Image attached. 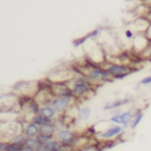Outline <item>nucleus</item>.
Segmentation results:
<instances>
[{
	"instance_id": "aec40b11",
	"label": "nucleus",
	"mask_w": 151,
	"mask_h": 151,
	"mask_svg": "<svg viewBox=\"0 0 151 151\" xmlns=\"http://www.w3.org/2000/svg\"><path fill=\"white\" fill-rule=\"evenodd\" d=\"M26 138L27 137L25 136V134H23V132H20V134H16V136H14L13 138L9 140V142H13V143H17V144H21V145H24V142H25Z\"/></svg>"
},
{
	"instance_id": "20e7f679",
	"label": "nucleus",
	"mask_w": 151,
	"mask_h": 151,
	"mask_svg": "<svg viewBox=\"0 0 151 151\" xmlns=\"http://www.w3.org/2000/svg\"><path fill=\"white\" fill-rule=\"evenodd\" d=\"M76 68L57 67L49 75L48 80L51 83H67L75 77Z\"/></svg>"
},
{
	"instance_id": "1a4fd4ad",
	"label": "nucleus",
	"mask_w": 151,
	"mask_h": 151,
	"mask_svg": "<svg viewBox=\"0 0 151 151\" xmlns=\"http://www.w3.org/2000/svg\"><path fill=\"white\" fill-rule=\"evenodd\" d=\"M22 132L27 138L37 137L40 134V127L32 121H22Z\"/></svg>"
},
{
	"instance_id": "cd10ccee",
	"label": "nucleus",
	"mask_w": 151,
	"mask_h": 151,
	"mask_svg": "<svg viewBox=\"0 0 151 151\" xmlns=\"http://www.w3.org/2000/svg\"><path fill=\"white\" fill-rule=\"evenodd\" d=\"M66 151H79V149L77 148V147H73V148L68 149V150H66Z\"/></svg>"
},
{
	"instance_id": "f257e3e1",
	"label": "nucleus",
	"mask_w": 151,
	"mask_h": 151,
	"mask_svg": "<svg viewBox=\"0 0 151 151\" xmlns=\"http://www.w3.org/2000/svg\"><path fill=\"white\" fill-rule=\"evenodd\" d=\"M67 83L73 91V96L78 101L90 97L96 88V86H94L86 76L81 73L78 68H76L75 77Z\"/></svg>"
},
{
	"instance_id": "9b49d317",
	"label": "nucleus",
	"mask_w": 151,
	"mask_h": 151,
	"mask_svg": "<svg viewBox=\"0 0 151 151\" xmlns=\"http://www.w3.org/2000/svg\"><path fill=\"white\" fill-rule=\"evenodd\" d=\"M92 115V109L89 106H81L77 110V119L79 121H88Z\"/></svg>"
},
{
	"instance_id": "39448f33",
	"label": "nucleus",
	"mask_w": 151,
	"mask_h": 151,
	"mask_svg": "<svg viewBox=\"0 0 151 151\" xmlns=\"http://www.w3.org/2000/svg\"><path fill=\"white\" fill-rule=\"evenodd\" d=\"M76 103H78V101L75 96H55L52 101V106L57 110L59 115H64L75 107Z\"/></svg>"
},
{
	"instance_id": "6e6552de",
	"label": "nucleus",
	"mask_w": 151,
	"mask_h": 151,
	"mask_svg": "<svg viewBox=\"0 0 151 151\" xmlns=\"http://www.w3.org/2000/svg\"><path fill=\"white\" fill-rule=\"evenodd\" d=\"M136 110H127L124 112H116L111 116L109 121L112 124H118V125H122L125 129L130 128L132 121V117H134V113Z\"/></svg>"
},
{
	"instance_id": "f03ea898",
	"label": "nucleus",
	"mask_w": 151,
	"mask_h": 151,
	"mask_svg": "<svg viewBox=\"0 0 151 151\" xmlns=\"http://www.w3.org/2000/svg\"><path fill=\"white\" fill-rule=\"evenodd\" d=\"M78 69L86 76L94 86H99V85L114 81L111 75L108 73L107 69L103 65L95 64L89 60L87 61L86 64L83 65V67H80Z\"/></svg>"
},
{
	"instance_id": "4468645a",
	"label": "nucleus",
	"mask_w": 151,
	"mask_h": 151,
	"mask_svg": "<svg viewBox=\"0 0 151 151\" xmlns=\"http://www.w3.org/2000/svg\"><path fill=\"white\" fill-rule=\"evenodd\" d=\"M143 118H144V111H143L142 109H136V111H134V117H132L130 128H132V129H136L139 126V124L142 122Z\"/></svg>"
},
{
	"instance_id": "c85d7f7f",
	"label": "nucleus",
	"mask_w": 151,
	"mask_h": 151,
	"mask_svg": "<svg viewBox=\"0 0 151 151\" xmlns=\"http://www.w3.org/2000/svg\"><path fill=\"white\" fill-rule=\"evenodd\" d=\"M150 73H151V68H150Z\"/></svg>"
},
{
	"instance_id": "6ab92c4d",
	"label": "nucleus",
	"mask_w": 151,
	"mask_h": 151,
	"mask_svg": "<svg viewBox=\"0 0 151 151\" xmlns=\"http://www.w3.org/2000/svg\"><path fill=\"white\" fill-rule=\"evenodd\" d=\"M24 145L17 144V143L13 142H6L5 145V150L4 151H21Z\"/></svg>"
},
{
	"instance_id": "423d86ee",
	"label": "nucleus",
	"mask_w": 151,
	"mask_h": 151,
	"mask_svg": "<svg viewBox=\"0 0 151 151\" xmlns=\"http://www.w3.org/2000/svg\"><path fill=\"white\" fill-rule=\"evenodd\" d=\"M125 132V128L122 125H118V124H112L109 127H107L103 132H99L96 134L97 141H113L117 140L118 138L122 136Z\"/></svg>"
},
{
	"instance_id": "f8f14e48",
	"label": "nucleus",
	"mask_w": 151,
	"mask_h": 151,
	"mask_svg": "<svg viewBox=\"0 0 151 151\" xmlns=\"http://www.w3.org/2000/svg\"><path fill=\"white\" fill-rule=\"evenodd\" d=\"M40 113L42 114V116H45L46 118L50 120H54L55 118H57L59 116V113L57 112V110L53 107L52 105H48V106H42L40 108Z\"/></svg>"
},
{
	"instance_id": "dca6fc26",
	"label": "nucleus",
	"mask_w": 151,
	"mask_h": 151,
	"mask_svg": "<svg viewBox=\"0 0 151 151\" xmlns=\"http://www.w3.org/2000/svg\"><path fill=\"white\" fill-rule=\"evenodd\" d=\"M30 121H32L33 123H35L36 125H38L40 127V126H42V125H45V124H47V123H50V122H53L52 120H50V119H48V118H46L45 116H42L40 113H38V114H35V115H33L31 117V120Z\"/></svg>"
},
{
	"instance_id": "f3484780",
	"label": "nucleus",
	"mask_w": 151,
	"mask_h": 151,
	"mask_svg": "<svg viewBox=\"0 0 151 151\" xmlns=\"http://www.w3.org/2000/svg\"><path fill=\"white\" fill-rule=\"evenodd\" d=\"M65 114L64 115H59L57 118H55L54 120H53V124L55 125V127H56L57 130H60V129H63V128L65 127H68L67 126V121L66 119H65Z\"/></svg>"
},
{
	"instance_id": "ddd939ff",
	"label": "nucleus",
	"mask_w": 151,
	"mask_h": 151,
	"mask_svg": "<svg viewBox=\"0 0 151 151\" xmlns=\"http://www.w3.org/2000/svg\"><path fill=\"white\" fill-rule=\"evenodd\" d=\"M79 151H103L101 141L94 140L93 142H89L88 144L80 147Z\"/></svg>"
},
{
	"instance_id": "5701e85b",
	"label": "nucleus",
	"mask_w": 151,
	"mask_h": 151,
	"mask_svg": "<svg viewBox=\"0 0 151 151\" xmlns=\"http://www.w3.org/2000/svg\"><path fill=\"white\" fill-rule=\"evenodd\" d=\"M141 56H142V58H144L145 60L150 61L151 62V44L149 45L148 48H147L146 50L141 54Z\"/></svg>"
},
{
	"instance_id": "2eb2a0df",
	"label": "nucleus",
	"mask_w": 151,
	"mask_h": 151,
	"mask_svg": "<svg viewBox=\"0 0 151 151\" xmlns=\"http://www.w3.org/2000/svg\"><path fill=\"white\" fill-rule=\"evenodd\" d=\"M56 132H57V129L54 124H53V122H50V123H47V124H45V125L40 126V134L55 137Z\"/></svg>"
},
{
	"instance_id": "c756f323",
	"label": "nucleus",
	"mask_w": 151,
	"mask_h": 151,
	"mask_svg": "<svg viewBox=\"0 0 151 151\" xmlns=\"http://www.w3.org/2000/svg\"><path fill=\"white\" fill-rule=\"evenodd\" d=\"M36 151H40V150H36Z\"/></svg>"
},
{
	"instance_id": "b1692460",
	"label": "nucleus",
	"mask_w": 151,
	"mask_h": 151,
	"mask_svg": "<svg viewBox=\"0 0 151 151\" xmlns=\"http://www.w3.org/2000/svg\"><path fill=\"white\" fill-rule=\"evenodd\" d=\"M140 85H142V86H148V85H151V75L147 76V77H144V78L140 81Z\"/></svg>"
},
{
	"instance_id": "412c9836",
	"label": "nucleus",
	"mask_w": 151,
	"mask_h": 151,
	"mask_svg": "<svg viewBox=\"0 0 151 151\" xmlns=\"http://www.w3.org/2000/svg\"><path fill=\"white\" fill-rule=\"evenodd\" d=\"M37 139H38V141H40V145H45V144H47V143H49L50 141H52L53 139H55V137H53V136H47V134H40L37 136Z\"/></svg>"
},
{
	"instance_id": "4be33fe9",
	"label": "nucleus",
	"mask_w": 151,
	"mask_h": 151,
	"mask_svg": "<svg viewBox=\"0 0 151 151\" xmlns=\"http://www.w3.org/2000/svg\"><path fill=\"white\" fill-rule=\"evenodd\" d=\"M101 33V28H95L92 31H90L89 33H87V36L89 37V40H96Z\"/></svg>"
},
{
	"instance_id": "0eeeda50",
	"label": "nucleus",
	"mask_w": 151,
	"mask_h": 151,
	"mask_svg": "<svg viewBox=\"0 0 151 151\" xmlns=\"http://www.w3.org/2000/svg\"><path fill=\"white\" fill-rule=\"evenodd\" d=\"M79 136L80 134H78L70 127H65L63 129L57 130L56 134H55V139L63 145L75 147L76 143L79 139Z\"/></svg>"
},
{
	"instance_id": "a878e982",
	"label": "nucleus",
	"mask_w": 151,
	"mask_h": 151,
	"mask_svg": "<svg viewBox=\"0 0 151 151\" xmlns=\"http://www.w3.org/2000/svg\"><path fill=\"white\" fill-rule=\"evenodd\" d=\"M145 35H146V37L149 40V42H151V23L149 24V26H148V28H147V30L145 31Z\"/></svg>"
},
{
	"instance_id": "a211bd4d",
	"label": "nucleus",
	"mask_w": 151,
	"mask_h": 151,
	"mask_svg": "<svg viewBox=\"0 0 151 151\" xmlns=\"http://www.w3.org/2000/svg\"><path fill=\"white\" fill-rule=\"evenodd\" d=\"M24 146H27L29 148L34 149V150H38L42 145H40L37 137H30V138H26L25 142H24Z\"/></svg>"
},
{
	"instance_id": "9d476101",
	"label": "nucleus",
	"mask_w": 151,
	"mask_h": 151,
	"mask_svg": "<svg viewBox=\"0 0 151 151\" xmlns=\"http://www.w3.org/2000/svg\"><path fill=\"white\" fill-rule=\"evenodd\" d=\"M130 103V99H115L113 101H108L105 106H104L103 110L104 111H113V110H118L120 108L124 107V106L128 105Z\"/></svg>"
},
{
	"instance_id": "bb28decb",
	"label": "nucleus",
	"mask_w": 151,
	"mask_h": 151,
	"mask_svg": "<svg viewBox=\"0 0 151 151\" xmlns=\"http://www.w3.org/2000/svg\"><path fill=\"white\" fill-rule=\"evenodd\" d=\"M21 151H36V150H34V149H32V148H29V147H27V146H23Z\"/></svg>"
},
{
	"instance_id": "7ed1b4c3",
	"label": "nucleus",
	"mask_w": 151,
	"mask_h": 151,
	"mask_svg": "<svg viewBox=\"0 0 151 151\" xmlns=\"http://www.w3.org/2000/svg\"><path fill=\"white\" fill-rule=\"evenodd\" d=\"M101 65L107 69V71L111 75L113 80H123L126 77L132 75L134 71H136V69L132 68V66L127 64H122V63L106 61Z\"/></svg>"
},
{
	"instance_id": "393cba45",
	"label": "nucleus",
	"mask_w": 151,
	"mask_h": 151,
	"mask_svg": "<svg viewBox=\"0 0 151 151\" xmlns=\"http://www.w3.org/2000/svg\"><path fill=\"white\" fill-rule=\"evenodd\" d=\"M124 34H125V37L127 38V40H132L134 38V36H136L137 33L132 29H127V30H125Z\"/></svg>"
}]
</instances>
